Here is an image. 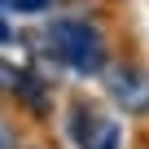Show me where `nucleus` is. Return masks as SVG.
I'll return each mask as SVG.
<instances>
[{"mask_svg": "<svg viewBox=\"0 0 149 149\" xmlns=\"http://www.w3.org/2000/svg\"><path fill=\"white\" fill-rule=\"evenodd\" d=\"M5 79H9V92H13L26 110H35V114H48V110H53V101H48V84L40 79V74L5 66Z\"/></svg>", "mask_w": 149, "mask_h": 149, "instance_id": "nucleus-4", "label": "nucleus"}, {"mask_svg": "<svg viewBox=\"0 0 149 149\" xmlns=\"http://www.w3.org/2000/svg\"><path fill=\"white\" fill-rule=\"evenodd\" d=\"M118 140H123V136H118V127H114V132L105 136V145H101V149H118Z\"/></svg>", "mask_w": 149, "mask_h": 149, "instance_id": "nucleus-6", "label": "nucleus"}, {"mask_svg": "<svg viewBox=\"0 0 149 149\" xmlns=\"http://www.w3.org/2000/svg\"><path fill=\"white\" fill-rule=\"evenodd\" d=\"M48 5H53V0H18L22 13H40V9H48Z\"/></svg>", "mask_w": 149, "mask_h": 149, "instance_id": "nucleus-5", "label": "nucleus"}, {"mask_svg": "<svg viewBox=\"0 0 149 149\" xmlns=\"http://www.w3.org/2000/svg\"><path fill=\"white\" fill-rule=\"evenodd\" d=\"M70 140L79 145V149H101L105 145V136L118 127V123H110V118H101V110L97 105H88V101H74L70 105Z\"/></svg>", "mask_w": 149, "mask_h": 149, "instance_id": "nucleus-3", "label": "nucleus"}, {"mask_svg": "<svg viewBox=\"0 0 149 149\" xmlns=\"http://www.w3.org/2000/svg\"><path fill=\"white\" fill-rule=\"evenodd\" d=\"M44 44H48V57L61 61L70 74H101L105 70V40L97 31L92 18H53L48 31H44Z\"/></svg>", "mask_w": 149, "mask_h": 149, "instance_id": "nucleus-1", "label": "nucleus"}, {"mask_svg": "<svg viewBox=\"0 0 149 149\" xmlns=\"http://www.w3.org/2000/svg\"><path fill=\"white\" fill-rule=\"evenodd\" d=\"M105 92H110V101H114L123 114H132V118L149 114V70L136 66V61L110 66V70H105Z\"/></svg>", "mask_w": 149, "mask_h": 149, "instance_id": "nucleus-2", "label": "nucleus"}]
</instances>
